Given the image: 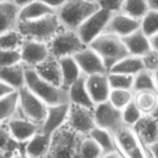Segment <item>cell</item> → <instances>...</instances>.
Here are the masks:
<instances>
[{
    "label": "cell",
    "mask_w": 158,
    "mask_h": 158,
    "mask_svg": "<svg viewBox=\"0 0 158 158\" xmlns=\"http://www.w3.org/2000/svg\"><path fill=\"white\" fill-rule=\"evenodd\" d=\"M86 88L95 106L109 101L111 86L107 74H94L86 77Z\"/></svg>",
    "instance_id": "cell-16"
},
{
    "label": "cell",
    "mask_w": 158,
    "mask_h": 158,
    "mask_svg": "<svg viewBox=\"0 0 158 158\" xmlns=\"http://www.w3.org/2000/svg\"><path fill=\"white\" fill-rule=\"evenodd\" d=\"M141 28V21L135 20L122 12H116L112 15L105 33L109 35H115L120 38H125L133 32L138 31Z\"/></svg>",
    "instance_id": "cell-15"
},
{
    "label": "cell",
    "mask_w": 158,
    "mask_h": 158,
    "mask_svg": "<svg viewBox=\"0 0 158 158\" xmlns=\"http://www.w3.org/2000/svg\"><path fill=\"white\" fill-rule=\"evenodd\" d=\"M143 59V64L144 68L152 73H154L158 69V52L152 49L148 54H146L144 57H142Z\"/></svg>",
    "instance_id": "cell-42"
},
{
    "label": "cell",
    "mask_w": 158,
    "mask_h": 158,
    "mask_svg": "<svg viewBox=\"0 0 158 158\" xmlns=\"http://www.w3.org/2000/svg\"><path fill=\"white\" fill-rule=\"evenodd\" d=\"M148 2H149V7H151V10H156V11H158V0H148Z\"/></svg>",
    "instance_id": "cell-49"
},
{
    "label": "cell",
    "mask_w": 158,
    "mask_h": 158,
    "mask_svg": "<svg viewBox=\"0 0 158 158\" xmlns=\"http://www.w3.org/2000/svg\"><path fill=\"white\" fill-rule=\"evenodd\" d=\"M26 65L23 63L4 67L0 69V81L11 85L15 90L20 91L26 88Z\"/></svg>",
    "instance_id": "cell-22"
},
{
    "label": "cell",
    "mask_w": 158,
    "mask_h": 158,
    "mask_svg": "<svg viewBox=\"0 0 158 158\" xmlns=\"http://www.w3.org/2000/svg\"><path fill=\"white\" fill-rule=\"evenodd\" d=\"M94 115L96 126L107 130L111 133L123 125L122 111L116 109L110 101L96 105L94 109Z\"/></svg>",
    "instance_id": "cell-11"
},
{
    "label": "cell",
    "mask_w": 158,
    "mask_h": 158,
    "mask_svg": "<svg viewBox=\"0 0 158 158\" xmlns=\"http://www.w3.org/2000/svg\"><path fill=\"white\" fill-rule=\"evenodd\" d=\"M109 83L111 89H122V90H133L135 77L126 75V74H116V73H107Z\"/></svg>",
    "instance_id": "cell-37"
},
{
    "label": "cell",
    "mask_w": 158,
    "mask_h": 158,
    "mask_svg": "<svg viewBox=\"0 0 158 158\" xmlns=\"http://www.w3.org/2000/svg\"><path fill=\"white\" fill-rule=\"evenodd\" d=\"M12 158H27V157L25 156V152H23V148H22V149H21V151H20L17 154H15Z\"/></svg>",
    "instance_id": "cell-50"
},
{
    "label": "cell",
    "mask_w": 158,
    "mask_h": 158,
    "mask_svg": "<svg viewBox=\"0 0 158 158\" xmlns=\"http://www.w3.org/2000/svg\"><path fill=\"white\" fill-rule=\"evenodd\" d=\"M141 30L148 38L158 33V11L149 10V12L141 21Z\"/></svg>",
    "instance_id": "cell-38"
},
{
    "label": "cell",
    "mask_w": 158,
    "mask_h": 158,
    "mask_svg": "<svg viewBox=\"0 0 158 158\" xmlns=\"http://www.w3.org/2000/svg\"><path fill=\"white\" fill-rule=\"evenodd\" d=\"M149 41H151L152 49H154V51H157V52H158V33H157V35H154L153 37H151V38H149Z\"/></svg>",
    "instance_id": "cell-47"
},
{
    "label": "cell",
    "mask_w": 158,
    "mask_h": 158,
    "mask_svg": "<svg viewBox=\"0 0 158 158\" xmlns=\"http://www.w3.org/2000/svg\"><path fill=\"white\" fill-rule=\"evenodd\" d=\"M1 123H5L12 137L22 144L27 143L32 137H35L38 132H41V126L33 123L32 121L25 118L19 114H16L14 117Z\"/></svg>",
    "instance_id": "cell-12"
},
{
    "label": "cell",
    "mask_w": 158,
    "mask_h": 158,
    "mask_svg": "<svg viewBox=\"0 0 158 158\" xmlns=\"http://www.w3.org/2000/svg\"><path fill=\"white\" fill-rule=\"evenodd\" d=\"M20 12H21V7L16 5L14 1H7V0L0 1V14H1L0 33L17 28V25L20 22Z\"/></svg>",
    "instance_id": "cell-19"
},
{
    "label": "cell",
    "mask_w": 158,
    "mask_h": 158,
    "mask_svg": "<svg viewBox=\"0 0 158 158\" xmlns=\"http://www.w3.org/2000/svg\"><path fill=\"white\" fill-rule=\"evenodd\" d=\"M40 1H42V2H44L46 5H48V6H51L52 9H54L56 11L58 10V9H60L68 0H40Z\"/></svg>",
    "instance_id": "cell-44"
},
{
    "label": "cell",
    "mask_w": 158,
    "mask_h": 158,
    "mask_svg": "<svg viewBox=\"0 0 158 158\" xmlns=\"http://www.w3.org/2000/svg\"><path fill=\"white\" fill-rule=\"evenodd\" d=\"M91 138H94L99 144L100 147L102 148L104 151V154H107V153H111V152H116L117 148H116V143H115V138H114V135L107 131V130H104V128H100V127H95L90 135H89Z\"/></svg>",
    "instance_id": "cell-32"
},
{
    "label": "cell",
    "mask_w": 158,
    "mask_h": 158,
    "mask_svg": "<svg viewBox=\"0 0 158 158\" xmlns=\"http://www.w3.org/2000/svg\"><path fill=\"white\" fill-rule=\"evenodd\" d=\"M35 70L46 81L53 84L54 86L62 88L63 79H62V68H60L59 59H57L54 57H49L48 59H46L44 62L38 64L35 68Z\"/></svg>",
    "instance_id": "cell-20"
},
{
    "label": "cell",
    "mask_w": 158,
    "mask_h": 158,
    "mask_svg": "<svg viewBox=\"0 0 158 158\" xmlns=\"http://www.w3.org/2000/svg\"><path fill=\"white\" fill-rule=\"evenodd\" d=\"M126 48L128 49V53L131 56H136V57H144L146 54H148L152 51V46H151V41L149 38L142 32V30L139 28L138 31L133 32L132 35L122 38Z\"/></svg>",
    "instance_id": "cell-23"
},
{
    "label": "cell",
    "mask_w": 158,
    "mask_h": 158,
    "mask_svg": "<svg viewBox=\"0 0 158 158\" xmlns=\"http://www.w3.org/2000/svg\"><path fill=\"white\" fill-rule=\"evenodd\" d=\"M26 88L44 101L48 106L60 105L69 102V94L62 88L54 86L53 84L42 79L35 68L26 67Z\"/></svg>",
    "instance_id": "cell-3"
},
{
    "label": "cell",
    "mask_w": 158,
    "mask_h": 158,
    "mask_svg": "<svg viewBox=\"0 0 158 158\" xmlns=\"http://www.w3.org/2000/svg\"><path fill=\"white\" fill-rule=\"evenodd\" d=\"M74 59L77 60L81 73L86 77L94 75V74H107L109 73L101 57L90 46L84 48L78 54H75Z\"/></svg>",
    "instance_id": "cell-14"
},
{
    "label": "cell",
    "mask_w": 158,
    "mask_h": 158,
    "mask_svg": "<svg viewBox=\"0 0 158 158\" xmlns=\"http://www.w3.org/2000/svg\"><path fill=\"white\" fill-rule=\"evenodd\" d=\"M67 123L78 133L83 136H89L90 132L96 127L94 110L70 104Z\"/></svg>",
    "instance_id": "cell-10"
},
{
    "label": "cell",
    "mask_w": 158,
    "mask_h": 158,
    "mask_svg": "<svg viewBox=\"0 0 158 158\" xmlns=\"http://www.w3.org/2000/svg\"><path fill=\"white\" fill-rule=\"evenodd\" d=\"M0 139H1V146H0V153L1 158H12L15 154H17L21 151V144L17 142L12 135L10 133L9 128L6 127L5 123H1L0 128Z\"/></svg>",
    "instance_id": "cell-29"
},
{
    "label": "cell",
    "mask_w": 158,
    "mask_h": 158,
    "mask_svg": "<svg viewBox=\"0 0 158 158\" xmlns=\"http://www.w3.org/2000/svg\"><path fill=\"white\" fill-rule=\"evenodd\" d=\"M143 90H157V84H156V78L154 73L144 69L137 75H135V83H133V93L137 91H143Z\"/></svg>",
    "instance_id": "cell-34"
},
{
    "label": "cell",
    "mask_w": 158,
    "mask_h": 158,
    "mask_svg": "<svg viewBox=\"0 0 158 158\" xmlns=\"http://www.w3.org/2000/svg\"><path fill=\"white\" fill-rule=\"evenodd\" d=\"M101 158H123L117 151L116 152H111V153H107V154H104Z\"/></svg>",
    "instance_id": "cell-48"
},
{
    "label": "cell",
    "mask_w": 158,
    "mask_h": 158,
    "mask_svg": "<svg viewBox=\"0 0 158 158\" xmlns=\"http://www.w3.org/2000/svg\"><path fill=\"white\" fill-rule=\"evenodd\" d=\"M112 135L117 152L123 158H147L146 146L141 142L133 127L123 123Z\"/></svg>",
    "instance_id": "cell-6"
},
{
    "label": "cell",
    "mask_w": 158,
    "mask_h": 158,
    "mask_svg": "<svg viewBox=\"0 0 158 158\" xmlns=\"http://www.w3.org/2000/svg\"><path fill=\"white\" fill-rule=\"evenodd\" d=\"M90 47L94 51H96L98 54L101 57L107 72H110L111 68L115 64H117L120 60L130 56L128 49L126 48L122 38L115 35L104 33L100 37H98L90 44Z\"/></svg>",
    "instance_id": "cell-5"
},
{
    "label": "cell",
    "mask_w": 158,
    "mask_h": 158,
    "mask_svg": "<svg viewBox=\"0 0 158 158\" xmlns=\"http://www.w3.org/2000/svg\"><path fill=\"white\" fill-rule=\"evenodd\" d=\"M12 1L22 9V7H25V6H27V5L32 4V2H35V1H37V0H12Z\"/></svg>",
    "instance_id": "cell-45"
},
{
    "label": "cell",
    "mask_w": 158,
    "mask_h": 158,
    "mask_svg": "<svg viewBox=\"0 0 158 158\" xmlns=\"http://www.w3.org/2000/svg\"><path fill=\"white\" fill-rule=\"evenodd\" d=\"M20 107V91H15L0 99V120L1 122L14 117Z\"/></svg>",
    "instance_id": "cell-31"
},
{
    "label": "cell",
    "mask_w": 158,
    "mask_h": 158,
    "mask_svg": "<svg viewBox=\"0 0 158 158\" xmlns=\"http://www.w3.org/2000/svg\"><path fill=\"white\" fill-rule=\"evenodd\" d=\"M148 147H149V151H151V153H152L153 158H158V141H157V142H154L153 144L148 146Z\"/></svg>",
    "instance_id": "cell-46"
},
{
    "label": "cell",
    "mask_w": 158,
    "mask_h": 158,
    "mask_svg": "<svg viewBox=\"0 0 158 158\" xmlns=\"http://www.w3.org/2000/svg\"><path fill=\"white\" fill-rule=\"evenodd\" d=\"M52 135L38 132L27 143H25L23 152L27 158H43L51 146Z\"/></svg>",
    "instance_id": "cell-24"
},
{
    "label": "cell",
    "mask_w": 158,
    "mask_h": 158,
    "mask_svg": "<svg viewBox=\"0 0 158 158\" xmlns=\"http://www.w3.org/2000/svg\"><path fill=\"white\" fill-rule=\"evenodd\" d=\"M135 93L133 90H122V89H111L109 101L118 110H123L128 104L133 101Z\"/></svg>",
    "instance_id": "cell-36"
},
{
    "label": "cell",
    "mask_w": 158,
    "mask_h": 158,
    "mask_svg": "<svg viewBox=\"0 0 158 158\" xmlns=\"http://www.w3.org/2000/svg\"><path fill=\"white\" fill-rule=\"evenodd\" d=\"M152 116H153L154 118H157V120H158V106H157V109H156V111H154V114H153Z\"/></svg>",
    "instance_id": "cell-52"
},
{
    "label": "cell",
    "mask_w": 158,
    "mask_h": 158,
    "mask_svg": "<svg viewBox=\"0 0 158 158\" xmlns=\"http://www.w3.org/2000/svg\"><path fill=\"white\" fill-rule=\"evenodd\" d=\"M84 137L68 123L63 125L53 132L51 146L43 158H80L79 149Z\"/></svg>",
    "instance_id": "cell-1"
},
{
    "label": "cell",
    "mask_w": 158,
    "mask_h": 158,
    "mask_svg": "<svg viewBox=\"0 0 158 158\" xmlns=\"http://www.w3.org/2000/svg\"><path fill=\"white\" fill-rule=\"evenodd\" d=\"M133 130L144 146H151L158 141V120L153 116L143 115L133 126Z\"/></svg>",
    "instance_id": "cell-18"
},
{
    "label": "cell",
    "mask_w": 158,
    "mask_h": 158,
    "mask_svg": "<svg viewBox=\"0 0 158 158\" xmlns=\"http://www.w3.org/2000/svg\"><path fill=\"white\" fill-rule=\"evenodd\" d=\"M17 30L26 40H33L49 44L60 30L64 28L57 14H54L33 21H20Z\"/></svg>",
    "instance_id": "cell-2"
},
{
    "label": "cell",
    "mask_w": 158,
    "mask_h": 158,
    "mask_svg": "<svg viewBox=\"0 0 158 158\" xmlns=\"http://www.w3.org/2000/svg\"><path fill=\"white\" fill-rule=\"evenodd\" d=\"M149 10H151V7H149L148 0H126L123 2V6L120 12H122L135 20L142 21L144 19V16L149 12Z\"/></svg>",
    "instance_id": "cell-30"
},
{
    "label": "cell",
    "mask_w": 158,
    "mask_h": 158,
    "mask_svg": "<svg viewBox=\"0 0 158 158\" xmlns=\"http://www.w3.org/2000/svg\"><path fill=\"white\" fill-rule=\"evenodd\" d=\"M69 94V102L73 105H79L83 107H88L94 110L95 104L90 98V94L86 88V75H81L68 90Z\"/></svg>",
    "instance_id": "cell-21"
},
{
    "label": "cell",
    "mask_w": 158,
    "mask_h": 158,
    "mask_svg": "<svg viewBox=\"0 0 158 158\" xmlns=\"http://www.w3.org/2000/svg\"><path fill=\"white\" fill-rule=\"evenodd\" d=\"M7 1H12V0H7Z\"/></svg>",
    "instance_id": "cell-54"
},
{
    "label": "cell",
    "mask_w": 158,
    "mask_h": 158,
    "mask_svg": "<svg viewBox=\"0 0 158 158\" xmlns=\"http://www.w3.org/2000/svg\"><path fill=\"white\" fill-rule=\"evenodd\" d=\"M25 37L19 32V30H11L0 33V48L1 51L7 49H21Z\"/></svg>",
    "instance_id": "cell-33"
},
{
    "label": "cell",
    "mask_w": 158,
    "mask_h": 158,
    "mask_svg": "<svg viewBox=\"0 0 158 158\" xmlns=\"http://www.w3.org/2000/svg\"><path fill=\"white\" fill-rule=\"evenodd\" d=\"M125 1L126 0H96V4L100 9L109 10V11L116 14V12L121 11Z\"/></svg>",
    "instance_id": "cell-41"
},
{
    "label": "cell",
    "mask_w": 158,
    "mask_h": 158,
    "mask_svg": "<svg viewBox=\"0 0 158 158\" xmlns=\"http://www.w3.org/2000/svg\"><path fill=\"white\" fill-rule=\"evenodd\" d=\"M57 14V11L54 9H52L51 6L46 5L44 2L37 0L25 7L21 9L20 12V21H33V20H38L49 15H54Z\"/></svg>",
    "instance_id": "cell-26"
},
{
    "label": "cell",
    "mask_w": 158,
    "mask_h": 158,
    "mask_svg": "<svg viewBox=\"0 0 158 158\" xmlns=\"http://www.w3.org/2000/svg\"><path fill=\"white\" fill-rule=\"evenodd\" d=\"M21 56H22V63L26 67L36 68L38 64H41L42 62H44L51 57L49 46L43 42L25 38L21 47Z\"/></svg>",
    "instance_id": "cell-13"
},
{
    "label": "cell",
    "mask_w": 158,
    "mask_h": 158,
    "mask_svg": "<svg viewBox=\"0 0 158 158\" xmlns=\"http://www.w3.org/2000/svg\"><path fill=\"white\" fill-rule=\"evenodd\" d=\"M48 112V105L27 88L20 90V107L17 114L42 127Z\"/></svg>",
    "instance_id": "cell-8"
},
{
    "label": "cell",
    "mask_w": 158,
    "mask_h": 158,
    "mask_svg": "<svg viewBox=\"0 0 158 158\" xmlns=\"http://www.w3.org/2000/svg\"><path fill=\"white\" fill-rule=\"evenodd\" d=\"M114 12L104 9H99L95 14H93L78 30L80 40L85 46H90L98 37L105 33V30L112 17Z\"/></svg>",
    "instance_id": "cell-9"
},
{
    "label": "cell",
    "mask_w": 158,
    "mask_h": 158,
    "mask_svg": "<svg viewBox=\"0 0 158 158\" xmlns=\"http://www.w3.org/2000/svg\"><path fill=\"white\" fill-rule=\"evenodd\" d=\"M79 154L80 158H101L104 156V151L94 138L85 136L81 141Z\"/></svg>",
    "instance_id": "cell-35"
},
{
    "label": "cell",
    "mask_w": 158,
    "mask_h": 158,
    "mask_svg": "<svg viewBox=\"0 0 158 158\" xmlns=\"http://www.w3.org/2000/svg\"><path fill=\"white\" fill-rule=\"evenodd\" d=\"M70 110V102L48 106V112L44 123L41 127V132L47 135H53L59 127L67 123Z\"/></svg>",
    "instance_id": "cell-17"
},
{
    "label": "cell",
    "mask_w": 158,
    "mask_h": 158,
    "mask_svg": "<svg viewBox=\"0 0 158 158\" xmlns=\"http://www.w3.org/2000/svg\"><path fill=\"white\" fill-rule=\"evenodd\" d=\"M60 62V68H62V89H64L65 91H68L70 89V86L83 75L77 60L74 59V57H65L59 59Z\"/></svg>",
    "instance_id": "cell-25"
},
{
    "label": "cell",
    "mask_w": 158,
    "mask_h": 158,
    "mask_svg": "<svg viewBox=\"0 0 158 158\" xmlns=\"http://www.w3.org/2000/svg\"><path fill=\"white\" fill-rule=\"evenodd\" d=\"M15 91H17V90H15L11 85H9V84H6L4 81H0V99L5 98V96H7V95H10V94H12Z\"/></svg>",
    "instance_id": "cell-43"
},
{
    "label": "cell",
    "mask_w": 158,
    "mask_h": 158,
    "mask_svg": "<svg viewBox=\"0 0 158 158\" xmlns=\"http://www.w3.org/2000/svg\"><path fill=\"white\" fill-rule=\"evenodd\" d=\"M133 101L143 115L152 116L158 106V91L154 90L137 91L135 93Z\"/></svg>",
    "instance_id": "cell-27"
},
{
    "label": "cell",
    "mask_w": 158,
    "mask_h": 158,
    "mask_svg": "<svg viewBox=\"0 0 158 158\" xmlns=\"http://www.w3.org/2000/svg\"><path fill=\"white\" fill-rule=\"evenodd\" d=\"M49 46V53L51 57H54L57 59H62L65 57H74L79 52H81L85 46L83 41L80 40L77 31L70 30H63L60 31L48 44Z\"/></svg>",
    "instance_id": "cell-7"
},
{
    "label": "cell",
    "mask_w": 158,
    "mask_h": 158,
    "mask_svg": "<svg viewBox=\"0 0 158 158\" xmlns=\"http://www.w3.org/2000/svg\"><path fill=\"white\" fill-rule=\"evenodd\" d=\"M154 78H156V84H157V90H158V69L154 72Z\"/></svg>",
    "instance_id": "cell-51"
},
{
    "label": "cell",
    "mask_w": 158,
    "mask_h": 158,
    "mask_svg": "<svg viewBox=\"0 0 158 158\" xmlns=\"http://www.w3.org/2000/svg\"><path fill=\"white\" fill-rule=\"evenodd\" d=\"M84 1H89V2H96V0H84Z\"/></svg>",
    "instance_id": "cell-53"
},
{
    "label": "cell",
    "mask_w": 158,
    "mask_h": 158,
    "mask_svg": "<svg viewBox=\"0 0 158 158\" xmlns=\"http://www.w3.org/2000/svg\"><path fill=\"white\" fill-rule=\"evenodd\" d=\"M142 117H143V114L141 112V110L138 109V106L135 104V101H132L131 104H128L122 110V120H123V123L127 125V126L133 127Z\"/></svg>",
    "instance_id": "cell-39"
},
{
    "label": "cell",
    "mask_w": 158,
    "mask_h": 158,
    "mask_svg": "<svg viewBox=\"0 0 158 158\" xmlns=\"http://www.w3.org/2000/svg\"><path fill=\"white\" fill-rule=\"evenodd\" d=\"M100 7L96 2L84 0H68L60 9L57 10V16L65 30L77 31L93 14Z\"/></svg>",
    "instance_id": "cell-4"
},
{
    "label": "cell",
    "mask_w": 158,
    "mask_h": 158,
    "mask_svg": "<svg viewBox=\"0 0 158 158\" xmlns=\"http://www.w3.org/2000/svg\"><path fill=\"white\" fill-rule=\"evenodd\" d=\"M22 63V56L21 49H7L1 51V58H0V65L4 67H12L16 64Z\"/></svg>",
    "instance_id": "cell-40"
},
{
    "label": "cell",
    "mask_w": 158,
    "mask_h": 158,
    "mask_svg": "<svg viewBox=\"0 0 158 158\" xmlns=\"http://www.w3.org/2000/svg\"><path fill=\"white\" fill-rule=\"evenodd\" d=\"M144 64L142 57L136 56H128L120 60L117 64H115L109 73H116V74H126V75H137L142 70H144Z\"/></svg>",
    "instance_id": "cell-28"
}]
</instances>
